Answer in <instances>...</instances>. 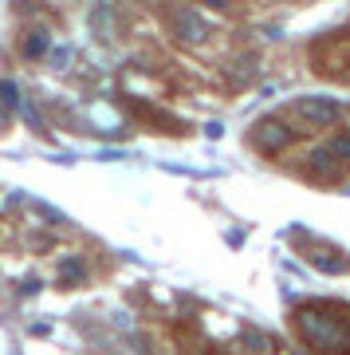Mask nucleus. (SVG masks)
I'll list each match as a JSON object with an SVG mask.
<instances>
[{
    "instance_id": "6e6552de",
    "label": "nucleus",
    "mask_w": 350,
    "mask_h": 355,
    "mask_svg": "<svg viewBox=\"0 0 350 355\" xmlns=\"http://www.w3.org/2000/svg\"><path fill=\"white\" fill-rule=\"evenodd\" d=\"M20 114H24V123H28L32 130H36V135H44V139L51 135L48 123H44V111L36 107V99H32V95H24V103H20Z\"/></svg>"
},
{
    "instance_id": "9d476101",
    "label": "nucleus",
    "mask_w": 350,
    "mask_h": 355,
    "mask_svg": "<svg viewBox=\"0 0 350 355\" xmlns=\"http://www.w3.org/2000/svg\"><path fill=\"white\" fill-rule=\"evenodd\" d=\"M331 154H335L342 166L350 162V130H338L335 139H331Z\"/></svg>"
},
{
    "instance_id": "f03ea898",
    "label": "nucleus",
    "mask_w": 350,
    "mask_h": 355,
    "mask_svg": "<svg viewBox=\"0 0 350 355\" xmlns=\"http://www.w3.org/2000/svg\"><path fill=\"white\" fill-rule=\"evenodd\" d=\"M165 24H169V36H174L177 44H185V48H201L205 40L213 36L209 16L201 12V8H189V4L169 8V12H165Z\"/></svg>"
},
{
    "instance_id": "ddd939ff",
    "label": "nucleus",
    "mask_w": 350,
    "mask_h": 355,
    "mask_svg": "<svg viewBox=\"0 0 350 355\" xmlns=\"http://www.w3.org/2000/svg\"><path fill=\"white\" fill-rule=\"evenodd\" d=\"M244 343H248V347H256V355L268 352V340H264L260 331H248V336H244Z\"/></svg>"
},
{
    "instance_id": "0eeeda50",
    "label": "nucleus",
    "mask_w": 350,
    "mask_h": 355,
    "mask_svg": "<svg viewBox=\"0 0 350 355\" xmlns=\"http://www.w3.org/2000/svg\"><path fill=\"white\" fill-rule=\"evenodd\" d=\"M303 162H307V170H311L315 182H335V174L342 170V162L331 154V146H315V150H307Z\"/></svg>"
},
{
    "instance_id": "4468645a",
    "label": "nucleus",
    "mask_w": 350,
    "mask_h": 355,
    "mask_svg": "<svg viewBox=\"0 0 350 355\" xmlns=\"http://www.w3.org/2000/svg\"><path fill=\"white\" fill-rule=\"evenodd\" d=\"M12 127V111H8V107H4V103H0V135H4V130Z\"/></svg>"
},
{
    "instance_id": "f8f14e48",
    "label": "nucleus",
    "mask_w": 350,
    "mask_h": 355,
    "mask_svg": "<svg viewBox=\"0 0 350 355\" xmlns=\"http://www.w3.org/2000/svg\"><path fill=\"white\" fill-rule=\"evenodd\" d=\"M36 292H39V280L36 277H28V280L16 284V296H36Z\"/></svg>"
},
{
    "instance_id": "39448f33",
    "label": "nucleus",
    "mask_w": 350,
    "mask_h": 355,
    "mask_svg": "<svg viewBox=\"0 0 350 355\" xmlns=\"http://www.w3.org/2000/svg\"><path fill=\"white\" fill-rule=\"evenodd\" d=\"M16 48H20L24 60L36 64V60H48V55H51L55 40H51V32L44 24H24V28H20V44H16Z\"/></svg>"
},
{
    "instance_id": "9b49d317",
    "label": "nucleus",
    "mask_w": 350,
    "mask_h": 355,
    "mask_svg": "<svg viewBox=\"0 0 350 355\" xmlns=\"http://www.w3.org/2000/svg\"><path fill=\"white\" fill-rule=\"evenodd\" d=\"M311 265H315V268H323V272H342V268H347V261H335L331 253H315V257H311Z\"/></svg>"
},
{
    "instance_id": "20e7f679",
    "label": "nucleus",
    "mask_w": 350,
    "mask_h": 355,
    "mask_svg": "<svg viewBox=\"0 0 350 355\" xmlns=\"http://www.w3.org/2000/svg\"><path fill=\"white\" fill-rule=\"evenodd\" d=\"M291 135L288 130V123L284 119H275V114H264V119H256L252 123V130H248V142L256 146L260 154H268V158H275V154H284L291 146Z\"/></svg>"
},
{
    "instance_id": "7ed1b4c3",
    "label": "nucleus",
    "mask_w": 350,
    "mask_h": 355,
    "mask_svg": "<svg viewBox=\"0 0 350 355\" xmlns=\"http://www.w3.org/2000/svg\"><path fill=\"white\" fill-rule=\"evenodd\" d=\"M291 114L315 130H326V127H338L342 123V103L326 99V95H303V99L291 103Z\"/></svg>"
},
{
    "instance_id": "1a4fd4ad",
    "label": "nucleus",
    "mask_w": 350,
    "mask_h": 355,
    "mask_svg": "<svg viewBox=\"0 0 350 355\" xmlns=\"http://www.w3.org/2000/svg\"><path fill=\"white\" fill-rule=\"evenodd\" d=\"M71 44H55L51 48V55H48V64H51V71H67V64H71Z\"/></svg>"
},
{
    "instance_id": "423d86ee",
    "label": "nucleus",
    "mask_w": 350,
    "mask_h": 355,
    "mask_svg": "<svg viewBox=\"0 0 350 355\" xmlns=\"http://www.w3.org/2000/svg\"><path fill=\"white\" fill-rule=\"evenodd\" d=\"M87 277H91V265L83 253L55 257V280H59V288H79V284H87Z\"/></svg>"
},
{
    "instance_id": "f257e3e1",
    "label": "nucleus",
    "mask_w": 350,
    "mask_h": 355,
    "mask_svg": "<svg viewBox=\"0 0 350 355\" xmlns=\"http://www.w3.org/2000/svg\"><path fill=\"white\" fill-rule=\"evenodd\" d=\"M295 331H300V340L319 355H350V320L331 312V308H300L295 312Z\"/></svg>"
}]
</instances>
